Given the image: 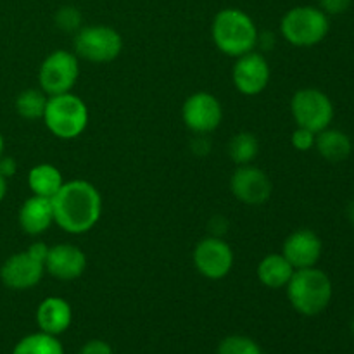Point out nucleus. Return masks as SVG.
Wrapping results in <instances>:
<instances>
[{"instance_id":"obj_9","label":"nucleus","mask_w":354,"mask_h":354,"mask_svg":"<svg viewBox=\"0 0 354 354\" xmlns=\"http://www.w3.org/2000/svg\"><path fill=\"white\" fill-rule=\"evenodd\" d=\"M80 78V61L75 52L54 50L38 69V83L48 97L71 92Z\"/></svg>"},{"instance_id":"obj_4","label":"nucleus","mask_w":354,"mask_h":354,"mask_svg":"<svg viewBox=\"0 0 354 354\" xmlns=\"http://www.w3.org/2000/svg\"><path fill=\"white\" fill-rule=\"evenodd\" d=\"M88 107L75 93H59L50 95L44 113V123L54 137L61 140H75L88 124Z\"/></svg>"},{"instance_id":"obj_21","label":"nucleus","mask_w":354,"mask_h":354,"mask_svg":"<svg viewBox=\"0 0 354 354\" xmlns=\"http://www.w3.org/2000/svg\"><path fill=\"white\" fill-rule=\"evenodd\" d=\"M12 354H64L62 342L55 335L45 334V332H35V334L24 335L16 346Z\"/></svg>"},{"instance_id":"obj_10","label":"nucleus","mask_w":354,"mask_h":354,"mask_svg":"<svg viewBox=\"0 0 354 354\" xmlns=\"http://www.w3.org/2000/svg\"><path fill=\"white\" fill-rule=\"evenodd\" d=\"M194 265L204 279L221 280L234 268V251L223 239L206 237L194 249Z\"/></svg>"},{"instance_id":"obj_12","label":"nucleus","mask_w":354,"mask_h":354,"mask_svg":"<svg viewBox=\"0 0 354 354\" xmlns=\"http://www.w3.org/2000/svg\"><path fill=\"white\" fill-rule=\"evenodd\" d=\"M272 78V69L263 54L252 50L241 55L232 69V82L235 88L245 97L259 95L268 86Z\"/></svg>"},{"instance_id":"obj_15","label":"nucleus","mask_w":354,"mask_h":354,"mask_svg":"<svg viewBox=\"0 0 354 354\" xmlns=\"http://www.w3.org/2000/svg\"><path fill=\"white\" fill-rule=\"evenodd\" d=\"M86 256L73 244H55L48 248L45 258V273L57 280H76L85 273Z\"/></svg>"},{"instance_id":"obj_31","label":"nucleus","mask_w":354,"mask_h":354,"mask_svg":"<svg viewBox=\"0 0 354 354\" xmlns=\"http://www.w3.org/2000/svg\"><path fill=\"white\" fill-rule=\"evenodd\" d=\"M348 218H349V221H351V225L354 227V199L351 201V203H349V206H348Z\"/></svg>"},{"instance_id":"obj_24","label":"nucleus","mask_w":354,"mask_h":354,"mask_svg":"<svg viewBox=\"0 0 354 354\" xmlns=\"http://www.w3.org/2000/svg\"><path fill=\"white\" fill-rule=\"evenodd\" d=\"M216 354H263L259 346L245 335H228L218 344Z\"/></svg>"},{"instance_id":"obj_17","label":"nucleus","mask_w":354,"mask_h":354,"mask_svg":"<svg viewBox=\"0 0 354 354\" xmlns=\"http://www.w3.org/2000/svg\"><path fill=\"white\" fill-rule=\"evenodd\" d=\"M73 322V310L64 297H45L37 308L38 328L45 334L59 337L69 328Z\"/></svg>"},{"instance_id":"obj_26","label":"nucleus","mask_w":354,"mask_h":354,"mask_svg":"<svg viewBox=\"0 0 354 354\" xmlns=\"http://www.w3.org/2000/svg\"><path fill=\"white\" fill-rule=\"evenodd\" d=\"M315 140H317V133L301 127H297L296 130H294L292 138H290L294 149L299 152H308L311 151V149H315Z\"/></svg>"},{"instance_id":"obj_23","label":"nucleus","mask_w":354,"mask_h":354,"mask_svg":"<svg viewBox=\"0 0 354 354\" xmlns=\"http://www.w3.org/2000/svg\"><path fill=\"white\" fill-rule=\"evenodd\" d=\"M48 95L40 88H26L17 95L16 111L23 120L37 121L44 118Z\"/></svg>"},{"instance_id":"obj_16","label":"nucleus","mask_w":354,"mask_h":354,"mask_svg":"<svg viewBox=\"0 0 354 354\" xmlns=\"http://www.w3.org/2000/svg\"><path fill=\"white\" fill-rule=\"evenodd\" d=\"M17 220H19V227L24 234L31 235V237L45 234L54 223L52 201L48 197L31 196L21 206Z\"/></svg>"},{"instance_id":"obj_28","label":"nucleus","mask_w":354,"mask_h":354,"mask_svg":"<svg viewBox=\"0 0 354 354\" xmlns=\"http://www.w3.org/2000/svg\"><path fill=\"white\" fill-rule=\"evenodd\" d=\"M78 354H113V348H111L106 341L92 339V341H88L82 349H80Z\"/></svg>"},{"instance_id":"obj_3","label":"nucleus","mask_w":354,"mask_h":354,"mask_svg":"<svg viewBox=\"0 0 354 354\" xmlns=\"http://www.w3.org/2000/svg\"><path fill=\"white\" fill-rule=\"evenodd\" d=\"M286 289L292 308L303 317H317L327 310L334 294L332 280L317 266L296 270Z\"/></svg>"},{"instance_id":"obj_11","label":"nucleus","mask_w":354,"mask_h":354,"mask_svg":"<svg viewBox=\"0 0 354 354\" xmlns=\"http://www.w3.org/2000/svg\"><path fill=\"white\" fill-rule=\"evenodd\" d=\"M182 120L194 133L206 135L216 130L223 120V107L209 92H196L187 97L182 107Z\"/></svg>"},{"instance_id":"obj_13","label":"nucleus","mask_w":354,"mask_h":354,"mask_svg":"<svg viewBox=\"0 0 354 354\" xmlns=\"http://www.w3.org/2000/svg\"><path fill=\"white\" fill-rule=\"evenodd\" d=\"M230 190L235 199L248 206H263L272 197L273 185L263 169L252 165L237 166L230 178Z\"/></svg>"},{"instance_id":"obj_7","label":"nucleus","mask_w":354,"mask_h":354,"mask_svg":"<svg viewBox=\"0 0 354 354\" xmlns=\"http://www.w3.org/2000/svg\"><path fill=\"white\" fill-rule=\"evenodd\" d=\"M73 47L80 59L104 64L120 57L123 50V38L114 28L106 24H92L76 31Z\"/></svg>"},{"instance_id":"obj_25","label":"nucleus","mask_w":354,"mask_h":354,"mask_svg":"<svg viewBox=\"0 0 354 354\" xmlns=\"http://www.w3.org/2000/svg\"><path fill=\"white\" fill-rule=\"evenodd\" d=\"M55 23L64 31H78L82 24V14L75 7H61L55 14Z\"/></svg>"},{"instance_id":"obj_2","label":"nucleus","mask_w":354,"mask_h":354,"mask_svg":"<svg viewBox=\"0 0 354 354\" xmlns=\"http://www.w3.org/2000/svg\"><path fill=\"white\" fill-rule=\"evenodd\" d=\"M211 38L218 50L228 57H241L252 52L259 41V31L248 12L235 7L221 9L211 24Z\"/></svg>"},{"instance_id":"obj_8","label":"nucleus","mask_w":354,"mask_h":354,"mask_svg":"<svg viewBox=\"0 0 354 354\" xmlns=\"http://www.w3.org/2000/svg\"><path fill=\"white\" fill-rule=\"evenodd\" d=\"M290 113L297 127L320 133L334 120V104L322 90L301 88L292 95Z\"/></svg>"},{"instance_id":"obj_19","label":"nucleus","mask_w":354,"mask_h":354,"mask_svg":"<svg viewBox=\"0 0 354 354\" xmlns=\"http://www.w3.org/2000/svg\"><path fill=\"white\" fill-rule=\"evenodd\" d=\"M315 149L328 162H341L349 158V154L353 151V144L351 138L344 131L325 128L320 133H317Z\"/></svg>"},{"instance_id":"obj_22","label":"nucleus","mask_w":354,"mask_h":354,"mask_svg":"<svg viewBox=\"0 0 354 354\" xmlns=\"http://www.w3.org/2000/svg\"><path fill=\"white\" fill-rule=\"evenodd\" d=\"M259 154V142L249 131H241L234 135L228 142V156L237 166L251 165Z\"/></svg>"},{"instance_id":"obj_27","label":"nucleus","mask_w":354,"mask_h":354,"mask_svg":"<svg viewBox=\"0 0 354 354\" xmlns=\"http://www.w3.org/2000/svg\"><path fill=\"white\" fill-rule=\"evenodd\" d=\"M318 2H320V9L327 16H337L351 7L353 0H318Z\"/></svg>"},{"instance_id":"obj_33","label":"nucleus","mask_w":354,"mask_h":354,"mask_svg":"<svg viewBox=\"0 0 354 354\" xmlns=\"http://www.w3.org/2000/svg\"><path fill=\"white\" fill-rule=\"evenodd\" d=\"M353 334H354V320H353Z\"/></svg>"},{"instance_id":"obj_14","label":"nucleus","mask_w":354,"mask_h":354,"mask_svg":"<svg viewBox=\"0 0 354 354\" xmlns=\"http://www.w3.org/2000/svg\"><path fill=\"white\" fill-rule=\"evenodd\" d=\"M324 244L322 239L310 228H301L292 232L286 239L282 248V254L287 261L294 266V270L313 268L320 261Z\"/></svg>"},{"instance_id":"obj_6","label":"nucleus","mask_w":354,"mask_h":354,"mask_svg":"<svg viewBox=\"0 0 354 354\" xmlns=\"http://www.w3.org/2000/svg\"><path fill=\"white\" fill-rule=\"evenodd\" d=\"M48 245L35 242L26 251L9 256L0 266V280L12 290H28L38 286L45 275V258Z\"/></svg>"},{"instance_id":"obj_29","label":"nucleus","mask_w":354,"mask_h":354,"mask_svg":"<svg viewBox=\"0 0 354 354\" xmlns=\"http://www.w3.org/2000/svg\"><path fill=\"white\" fill-rule=\"evenodd\" d=\"M17 166L16 161L12 158H0V175L6 176V178H10V176L16 175Z\"/></svg>"},{"instance_id":"obj_32","label":"nucleus","mask_w":354,"mask_h":354,"mask_svg":"<svg viewBox=\"0 0 354 354\" xmlns=\"http://www.w3.org/2000/svg\"><path fill=\"white\" fill-rule=\"evenodd\" d=\"M3 147H6V142H3L2 133H0V158H2V156H3Z\"/></svg>"},{"instance_id":"obj_20","label":"nucleus","mask_w":354,"mask_h":354,"mask_svg":"<svg viewBox=\"0 0 354 354\" xmlns=\"http://www.w3.org/2000/svg\"><path fill=\"white\" fill-rule=\"evenodd\" d=\"M62 185H64L62 173L48 162H40V165L33 166L28 173V187L33 192V196L52 199Z\"/></svg>"},{"instance_id":"obj_18","label":"nucleus","mask_w":354,"mask_h":354,"mask_svg":"<svg viewBox=\"0 0 354 354\" xmlns=\"http://www.w3.org/2000/svg\"><path fill=\"white\" fill-rule=\"evenodd\" d=\"M294 266L280 254H266L258 265V279L268 289H283L294 275Z\"/></svg>"},{"instance_id":"obj_1","label":"nucleus","mask_w":354,"mask_h":354,"mask_svg":"<svg viewBox=\"0 0 354 354\" xmlns=\"http://www.w3.org/2000/svg\"><path fill=\"white\" fill-rule=\"evenodd\" d=\"M54 223L68 234L80 235L92 230L102 214V197L97 187L86 180L64 182L52 197Z\"/></svg>"},{"instance_id":"obj_30","label":"nucleus","mask_w":354,"mask_h":354,"mask_svg":"<svg viewBox=\"0 0 354 354\" xmlns=\"http://www.w3.org/2000/svg\"><path fill=\"white\" fill-rule=\"evenodd\" d=\"M6 196H7V178L0 175V203H2Z\"/></svg>"},{"instance_id":"obj_5","label":"nucleus","mask_w":354,"mask_h":354,"mask_svg":"<svg viewBox=\"0 0 354 354\" xmlns=\"http://www.w3.org/2000/svg\"><path fill=\"white\" fill-rule=\"evenodd\" d=\"M330 30L328 16L315 6H297L283 14L280 33L294 47H313L325 40Z\"/></svg>"}]
</instances>
